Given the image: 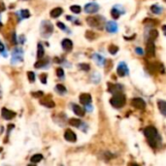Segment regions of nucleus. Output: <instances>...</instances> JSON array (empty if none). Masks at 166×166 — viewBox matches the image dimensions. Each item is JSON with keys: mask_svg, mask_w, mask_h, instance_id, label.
<instances>
[{"mask_svg": "<svg viewBox=\"0 0 166 166\" xmlns=\"http://www.w3.org/2000/svg\"><path fill=\"white\" fill-rule=\"evenodd\" d=\"M144 135L146 136L148 139L149 144L151 145L153 148H157L158 146V144L160 142V136L158 134V132L157 130L156 127L153 126H148L144 129Z\"/></svg>", "mask_w": 166, "mask_h": 166, "instance_id": "nucleus-1", "label": "nucleus"}, {"mask_svg": "<svg viewBox=\"0 0 166 166\" xmlns=\"http://www.w3.org/2000/svg\"><path fill=\"white\" fill-rule=\"evenodd\" d=\"M125 102H126V98L125 94L122 93H116L114 94V96L110 99V103L111 105L115 107L117 109H120V108H122L125 105Z\"/></svg>", "mask_w": 166, "mask_h": 166, "instance_id": "nucleus-2", "label": "nucleus"}, {"mask_svg": "<svg viewBox=\"0 0 166 166\" xmlns=\"http://www.w3.org/2000/svg\"><path fill=\"white\" fill-rule=\"evenodd\" d=\"M53 31V25L50 20H44L42 21L41 26H40V32H41V36L44 37V38H48L50 37L51 34Z\"/></svg>", "mask_w": 166, "mask_h": 166, "instance_id": "nucleus-3", "label": "nucleus"}, {"mask_svg": "<svg viewBox=\"0 0 166 166\" xmlns=\"http://www.w3.org/2000/svg\"><path fill=\"white\" fill-rule=\"evenodd\" d=\"M87 23L88 25L101 29L104 23V18L102 17H88L87 19Z\"/></svg>", "mask_w": 166, "mask_h": 166, "instance_id": "nucleus-4", "label": "nucleus"}, {"mask_svg": "<svg viewBox=\"0 0 166 166\" xmlns=\"http://www.w3.org/2000/svg\"><path fill=\"white\" fill-rule=\"evenodd\" d=\"M117 72L120 77H125L129 74V69H128L126 63L125 61H121L119 63V65H117Z\"/></svg>", "mask_w": 166, "mask_h": 166, "instance_id": "nucleus-5", "label": "nucleus"}, {"mask_svg": "<svg viewBox=\"0 0 166 166\" xmlns=\"http://www.w3.org/2000/svg\"><path fill=\"white\" fill-rule=\"evenodd\" d=\"M131 105L134 107V108L139 110H144L146 108V102L142 98H139V97L133 98L131 100Z\"/></svg>", "mask_w": 166, "mask_h": 166, "instance_id": "nucleus-6", "label": "nucleus"}, {"mask_svg": "<svg viewBox=\"0 0 166 166\" xmlns=\"http://www.w3.org/2000/svg\"><path fill=\"white\" fill-rule=\"evenodd\" d=\"M99 10V5L95 2H89L85 6V12L88 14H94Z\"/></svg>", "mask_w": 166, "mask_h": 166, "instance_id": "nucleus-7", "label": "nucleus"}, {"mask_svg": "<svg viewBox=\"0 0 166 166\" xmlns=\"http://www.w3.org/2000/svg\"><path fill=\"white\" fill-rule=\"evenodd\" d=\"M146 52H147V56L150 57L154 56V53H156V46H154L153 40L148 41L147 47H146Z\"/></svg>", "mask_w": 166, "mask_h": 166, "instance_id": "nucleus-8", "label": "nucleus"}, {"mask_svg": "<svg viewBox=\"0 0 166 166\" xmlns=\"http://www.w3.org/2000/svg\"><path fill=\"white\" fill-rule=\"evenodd\" d=\"M20 61H23V51L20 49H16L13 52L12 63H18Z\"/></svg>", "mask_w": 166, "mask_h": 166, "instance_id": "nucleus-9", "label": "nucleus"}, {"mask_svg": "<svg viewBox=\"0 0 166 166\" xmlns=\"http://www.w3.org/2000/svg\"><path fill=\"white\" fill-rule=\"evenodd\" d=\"M64 138L65 140H67L68 142H76L77 140V136L75 134V132L72 131L71 129H66L65 132H64Z\"/></svg>", "mask_w": 166, "mask_h": 166, "instance_id": "nucleus-10", "label": "nucleus"}, {"mask_svg": "<svg viewBox=\"0 0 166 166\" xmlns=\"http://www.w3.org/2000/svg\"><path fill=\"white\" fill-rule=\"evenodd\" d=\"M1 115H2V117H4V119L7 120V121L12 120V119H14V117H16V113H15V112L11 111V110H8L7 108H2V110H1Z\"/></svg>", "mask_w": 166, "mask_h": 166, "instance_id": "nucleus-11", "label": "nucleus"}, {"mask_svg": "<svg viewBox=\"0 0 166 166\" xmlns=\"http://www.w3.org/2000/svg\"><path fill=\"white\" fill-rule=\"evenodd\" d=\"M105 27H106V30L108 32H110V33H116V32L117 31V29H119L117 23H116V21H113V20L108 21V23H106Z\"/></svg>", "mask_w": 166, "mask_h": 166, "instance_id": "nucleus-12", "label": "nucleus"}, {"mask_svg": "<svg viewBox=\"0 0 166 166\" xmlns=\"http://www.w3.org/2000/svg\"><path fill=\"white\" fill-rule=\"evenodd\" d=\"M80 102H81V104H84L85 106V105H88L92 103V95H90L89 93H82L81 95H80Z\"/></svg>", "mask_w": 166, "mask_h": 166, "instance_id": "nucleus-13", "label": "nucleus"}, {"mask_svg": "<svg viewBox=\"0 0 166 166\" xmlns=\"http://www.w3.org/2000/svg\"><path fill=\"white\" fill-rule=\"evenodd\" d=\"M122 90V85H119V84H116V85H111L109 84V92L113 94H116V93H120L121 92Z\"/></svg>", "mask_w": 166, "mask_h": 166, "instance_id": "nucleus-14", "label": "nucleus"}, {"mask_svg": "<svg viewBox=\"0 0 166 166\" xmlns=\"http://www.w3.org/2000/svg\"><path fill=\"white\" fill-rule=\"evenodd\" d=\"M40 102H41V104L43 106H46V107H48V108H52V107L56 106V103L53 102V101L51 99V97H49V96H48V97L42 98L40 100Z\"/></svg>", "mask_w": 166, "mask_h": 166, "instance_id": "nucleus-15", "label": "nucleus"}, {"mask_svg": "<svg viewBox=\"0 0 166 166\" xmlns=\"http://www.w3.org/2000/svg\"><path fill=\"white\" fill-rule=\"evenodd\" d=\"M61 46L63 48V50L64 51H66V52H69V51H71L72 50V48H73V43L70 39H63L62 42H61Z\"/></svg>", "mask_w": 166, "mask_h": 166, "instance_id": "nucleus-16", "label": "nucleus"}, {"mask_svg": "<svg viewBox=\"0 0 166 166\" xmlns=\"http://www.w3.org/2000/svg\"><path fill=\"white\" fill-rule=\"evenodd\" d=\"M92 58H93V60L97 63V65L99 66H103L104 65V63H105V58L102 56H100L98 55V53H94V55L92 56Z\"/></svg>", "mask_w": 166, "mask_h": 166, "instance_id": "nucleus-17", "label": "nucleus"}, {"mask_svg": "<svg viewBox=\"0 0 166 166\" xmlns=\"http://www.w3.org/2000/svg\"><path fill=\"white\" fill-rule=\"evenodd\" d=\"M157 107H158L160 113H161L164 117H166V101L158 100L157 101Z\"/></svg>", "mask_w": 166, "mask_h": 166, "instance_id": "nucleus-18", "label": "nucleus"}, {"mask_svg": "<svg viewBox=\"0 0 166 166\" xmlns=\"http://www.w3.org/2000/svg\"><path fill=\"white\" fill-rule=\"evenodd\" d=\"M72 108H73L74 113L76 114L77 116H79V117H84L85 116V110L82 108V107H80L79 105H73Z\"/></svg>", "mask_w": 166, "mask_h": 166, "instance_id": "nucleus-19", "label": "nucleus"}, {"mask_svg": "<svg viewBox=\"0 0 166 166\" xmlns=\"http://www.w3.org/2000/svg\"><path fill=\"white\" fill-rule=\"evenodd\" d=\"M48 62H49V60H48V58H43L42 57V58H40V60L35 63L34 67L35 68H43V67H45L47 65Z\"/></svg>", "mask_w": 166, "mask_h": 166, "instance_id": "nucleus-20", "label": "nucleus"}, {"mask_svg": "<svg viewBox=\"0 0 166 166\" xmlns=\"http://www.w3.org/2000/svg\"><path fill=\"white\" fill-rule=\"evenodd\" d=\"M62 12H63V10L61 8H60V7H57V8L52 9L51 11V14L50 15H51L52 18H58L62 14Z\"/></svg>", "mask_w": 166, "mask_h": 166, "instance_id": "nucleus-21", "label": "nucleus"}, {"mask_svg": "<svg viewBox=\"0 0 166 166\" xmlns=\"http://www.w3.org/2000/svg\"><path fill=\"white\" fill-rule=\"evenodd\" d=\"M56 92L58 94L62 95V94H65V93H66L67 89H66V88L64 87L63 85L58 84V85H56Z\"/></svg>", "mask_w": 166, "mask_h": 166, "instance_id": "nucleus-22", "label": "nucleus"}, {"mask_svg": "<svg viewBox=\"0 0 166 166\" xmlns=\"http://www.w3.org/2000/svg\"><path fill=\"white\" fill-rule=\"evenodd\" d=\"M45 55V51H44V47L42 46V44H38L37 45V57L42 58Z\"/></svg>", "mask_w": 166, "mask_h": 166, "instance_id": "nucleus-23", "label": "nucleus"}, {"mask_svg": "<svg viewBox=\"0 0 166 166\" xmlns=\"http://www.w3.org/2000/svg\"><path fill=\"white\" fill-rule=\"evenodd\" d=\"M42 159H43V156L40 153H36V154H34V156H32L31 158H30L32 163H38V162L41 161Z\"/></svg>", "mask_w": 166, "mask_h": 166, "instance_id": "nucleus-24", "label": "nucleus"}, {"mask_svg": "<svg viewBox=\"0 0 166 166\" xmlns=\"http://www.w3.org/2000/svg\"><path fill=\"white\" fill-rule=\"evenodd\" d=\"M121 14H122V13H121V10H117V6H115L113 9H112V11H111V15H112V17H113L114 19H119V17L121 16Z\"/></svg>", "mask_w": 166, "mask_h": 166, "instance_id": "nucleus-25", "label": "nucleus"}, {"mask_svg": "<svg viewBox=\"0 0 166 166\" xmlns=\"http://www.w3.org/2000/svg\"><path fill=\"white\" fill-rule=\"evenodd\" d=\"M151 11L156 15H159L162 13V8L158 6V5H153V6L151 7Z\"/></svg>", "mask_w": 166, "mask_h": 166, "instance_id": "nucleus-26", "label": "nucleus"}, {"mask_svg": "<svg viewBox=\"0 0 166 166\" xmlns=\"http://www.w3.org/2000/svg\"><path fill=\"white\" fill-rule=\"evenodd\" d=\"M69 124H70V125H72V126L79 127L81 125L82 121H81V120H78V119H70L69 120Z\"/></svg>", "mask_w": 166, "mask_h": 166, "instance_id": "nucleus-27", "label": "nucleus"}, {"mask_svg": "<svg viewBox=\"0 0 166 166\" xmlns=\"http://www.w3.org/2000/svg\"><path fill=\"white\" fill-rule=\"evenodd\" d=\"M117 51H119V48H117L116 45L109 46V52L111 53V55H116V53L117 52Z\"/></svg>", "mask_w": 166, "mask_h": 166, "instance_id": "nucleus-28", "label": "nucleus"}, {"mask_svg": "<svg viewBox=\"0 0 166 166\" xmlns=\"http://www.w3.org/2000/svg\"><path fill=\"white\" fill-rule=\"evenodd\" d=\"M85 37L89 40H93L96 38V35H95V33H93L92 31H87L85 32Z\"/></svg>", "mask_w": 166, "mask_h": 166, "instance_id": "nucleus-29", "label": "nucleus"}, {"mask_svg": "<svg viewBox=\"0 0 166 166\" xmlns=\"http://www.w3.org/2000/svg\"><path fill=\"white\" fill-rule=\"evenodd\" d=\"M70 10L74 14H79L80 12H81V7L78 6V5H73V6L70 7Z\"/></svg>", "mask_w": 166, "mask_h": 166, "instance_id": "nucleus-30", "label": "nucleus"}, {"mask_svg": "<svg viewBox=\"0 0 166 166\" xmlns=\"http://www.w3.org/2000/svg\"><path fill=\"white\" fill-rule=\"evenodd\" d=\"M157 38V30H152L150 32V40H154Z\"/></svg>", "mask_w": 166, "mask_h": 166, "instance_id": "nucleus-31", "label": "nucleus"}, {"mask_svg": "<svg viewBox=\"0 0 166 166\" xmlns=\"http://www.w3.org/2000/svg\"><path fill=\"white\" fill-rule=\"evenodd\" d=\"M21 17L23 19H27L30 17V13L28 10H21Z\"/></svg>", "mask_w": 166, "mask_h": 166, "instance_id": "nucleus-32", "label": "nucleus"}, {"mask_svg": "<svg viewBox=\"0 0 166 166\" xmlns=\"http://www.w3.org/2000/svg\"><path fill=\"white\" fill-rule=\"evenodd\" d=\"M56 75H57V77H60V78L64 77V71H63V69L61 67H58L56 69Z\"/></svg>", "mask_w": 166, "mask_h": 166, "instance_id": "nucleus-33", "label": "nucleus"}, {"mask_svg": "<svg viewBox=\"0 0 166 166\" xmlns=\"http://www.w3.org/2000/svg\"><path fill=\"white\" fill-rule=\"evenodd\" d=\"M79 66H80V68H81L82 70H84V71H88L89 69H90L89 65H88V64H87V63H81Z\"/></svg>", "mask_w": 166, "mask_h": 166, "instance_id": "nucleus-34", "label": "nucleus"}, {"mask_svg": "<svg viewBox=\"0 0 166 166\" xmlns=\"http://www.w3.org/2000/svg\"><path fill=\"white\" fill-rule=\"evenodd\" d=\"M27 77H28V80L30 82H34L35 81V74L34 72H27Z\"/></svg>", "mask_w": 166, "mask_h": 166, "instance_id": "nucleus-35", "label": "nucleus"}, {"mask_svg": "<svg viewBox=\"0 0 166 166\" xmlns=\"http://www.w3.org/2000/svg\"><path fill=\"white\" fill-rule=\"evenodd\" d=\"M39 78L41 80L42 84H47V78H48L47 74H41L40 76H39Z\"/></svg>", "mask_w": 166, "mask_h": 166, "instance_id": "nucleus-36", "label": "nucleus"}, {"mask_svg": "<svg viewBox=\"0 0 166 166\" xmlns=\"http://www.w3.org/2000/svg\"><path fill=\"white\" fill-rule=\"evenodd\" d=\"M31 94L33 95L34 97H42V96H44V93H43V92H32Z\"/></svg>", "mask_w": 166, "mask_h": 166, "instance_id": "nucleus-37", "label": "nucleus"}, {"mask_svg": "<svg viewBox=\"0 0 166 166\" xmlns=\"http://www.w3.org/2000/svg\"><path fill=\"white\" fill-rule=\"evenodd\" d=\"M56 25H57L60 29H62V30H66V26H65V24H64V23H57Z\"/></svg>", "mask_w": 166, "mask_h": 166, "instance_id": "nucleus-38", "label": "nucleus"}, {"mask_svg": "<svg viewBox=\"0 0 166 166\" xmlns=\"http://www.w3.org/2000/svg\"><path fill=\"white\" fill-rule=\"evenodd\" d=\"M135 52H136V53H138V55H140V56H142L144 53V51H143V49H141V48H136Z\"/></svg>", "mask_w": 166, "mask_h": 166, "instance_id": "nucleus-39", "label": "nucleus"}, {"mask_svg": "<svg viewBox=\"0 0 166 166\" xmlns=\"http://www.w3.org/2000/svg\"><path fill=\"white\" fill-rule=\"evenodd\" d=\"M4 52H5V46H4L3 43L0 41V52L4 53Z\"/></svg>", "mask_w": 166, "mask_h": 166, "instance_id": "nucleus-40", "label": "nucleus"}, {"mask_svg": "<svg viewBox=\"0 0 166 166\" xmlns=\"http://www.w3.org/2000/svg\"><path fill=\"white\" fill-rule=\"evenodd\" d=\"M5 9H6V7H5V4L2 1H0V13L3 12V11H5Z\"/></svg>", "mask_w": 166, "mask_h": 166, "instance_id": "nucleus-41", "label": "nucleus"}, {"mask_svg": "<svg viewBox=\"0 0 166 166\" xmlns=\"http://www.w3.org/2000/svg\"><path fill=\"white\" fill-rule=\"evenodd\" d=\"M162 30H163V32H164V34L166 35V25H163V26H162Z\"/></svg>", "mask_w": 166, "mask_h": 166, "instance_id": "nucleus-42", "label": "nucleus"}, {"mask_svg": "<svg viewBox=\"0 0 166 166\" xmlns=\"http://www.w3.org/2000/svg\"><path fill=\"white\" fill-rule=\"evenodd\" d=\"M2 26H3V25H2V23H1V21H0V29L2 28Z\"/></svg>", "mask_w": 166, "mask_h": 166, "instance_id": "nucleus-43", "label": "nucleus"}]
</instances>
